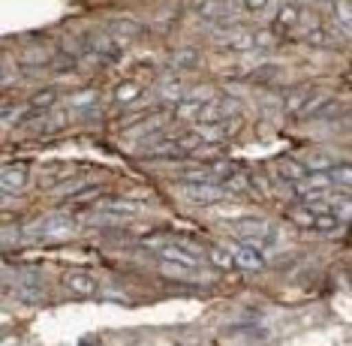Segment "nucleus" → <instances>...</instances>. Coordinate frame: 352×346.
<instances>
[{"instance_id":"obj_1","label":"nucleus","mask_w":352,"mask_h":346,"mask_svg":"<svg viewBox=\"0 0 352 346\" xmlns=\"http://www.w3.org/2000/svg\"><path fill=\"white\" fill-rule=\"evenodd\" d=\"M76 232V220L69 214H45L36 217L34 223H28L25 235L34 241H63Z\"/></svg>"},{"instance_id":"obj_2","label":"nucleus","mask_w":352,"mask_h":346,"mask_svg":"<svg viewBox=\"0 0 352 346\" xmlns=\"http://www.w3.org/2000/svg\"><path fill=\"white\" fill-rule=\"evenodd\" d=\"M226 229L235 235V241H247V244L265 247L271 241H277V232L271 223L259 220V217H241V220H229Z\"/></svg>"},{"instance_id":"obj_3","label":"nucleus","mask_w":352,"mask_h":346,"mask_svg":"<svg viewBox=\"0 0 352 346\" xmlns=\"http://www.w3.org/2000/svg\"><path fill=\"white\" fill-rule=\"evenodd\" d=\"M286 217L295 223V226H301V229H310V232H340L343 226V220L340 217H334V214H325V211H314V208H307V205H295L286 211Z\"/></svg>"},{"instance_id":"obj_4","label":"nucleus","mask_w":352,"mask_h":346,"mask_svg":"<svg viewBox=\"0 0 352 346\" xmlns=\"http://www.w3.org/2000/svg\"><path fill=\"white\" fill-rule=\"evenodd\" d=\"M181 196L190 205H220L229 202L232 193L223 184H196V181H181Z\"/></svg>"},{"instance_id":"obj_5","label":"nucleus","mask_w":352,"mask_h":346,"mask_svg":"<svg viewBox=\"0 0 352 346\" xmlns=\"http://www.w3.org/2000/svg\"><path fill=\"white\" fill-rule=\"evenodd\" d=\"M142 214V202L135 199H106L94 208V220H130V217H139Z\"/></svg>"},{"instance_id":"obj_6","label":"nucleus","mask_w":352,"mask_h":346,"mask_svg":"<svg viewBox=\"0 0 352 346\" xmlns=\"http://www.w3.org/2000/svg\"><path fill=\"white\" fill-rule=\"evenodd\" d=\"M229 253H232V262H235V268H241V271H259V268H265V253H262L256 244H247V241H232Z\"/></svg>"},{"instance_id":"obj_7","label":"nucleus","mask_w":352,"mask_h":346,"mask_svg":"<svg viewBox=\"0 0 352 346\" xmlns=\"http://www.w3.org/2000/svg\"><path fill=\"white\" fill-rule=\"evenodd\" d=\"M232 118H238V102L235 100H205L196 124L208 127V124H223V120H232Z\"/></svg>"},{"instance_id":"obj_8","label":"nucleus","mask_w":352,"mask_h":346,"mask_svg":"<svg viewBox=\"0 0 352 346\" xmlns=\"http://www.w3.org/2000/svg\"><path fill=\"white\" fill-rule=\"evenodd\" d=\"M160 271L163 277H172V280H205V265H190V262H178V259H160Z\"/></svg>"},{"instance_id":"obj_9","label":"nucleus","mask_w":352,"mask_h":346,"mask_svg":"<svg viewBox=\"0 0 352 346\" xmlns=\"http://www.w3.org/2000/svg\"><path fill=\"white\" fill-rule=\"evenodd\" d=\"M63 286H67L73 295H78V299H94V295L100 292L97 277L87 274V271H78V268H73V271H67V274H63Z\"/></svg>"},{"instance_id":"obj_10","label":"nucleus","mask_w":352,"mask_h":346,"mask_svg":"<svg viewBox=\"0 0 352 346\" xmlns=\"http://www.w3.org/2000/svg\"><path fill=\"white\" fill-rule=\"evenodd\" d=\"M274 172H277V178L283 181V184H289V187H298V184L310 175V169L304 166L301 160H295V157H277Z\"/></svg>"},{"instance_id":"obj_11","label":"nucleus","mask_w":352,"mask_h":346,"mask_svg":"<svg viewBox=\"0 0 352 346\" xmlns=\"http://www.w3.org/2000/svg\"><path fill=\"white\" fill-rule=\"evenodd\" d=\"M30 181V172L25 163H6L3 166V175H0V190L10 196V193H21Z\"/></svg>"},{"instance_id":"obj_12","label":"nucleus","mask_w":352,"mask_h":346,"mask_svg":"<svg viewBox=\"0 0 352 346\" xmlns=\"http://www.w3.org/2000/svg\"><path fill=\"white\" fill-rule=\"evenodd\" d=\"M196 12L211 24H229L235 19V6H229L226 0H199Z\"/></svg>"},{"instance_id":"obj_13","label":"nucleus","mask_w":352,"mask_h":346,"mask_svg":"<svg viewBox=\"0 0 352 346\" xmlns=\"http://www.w3.org/2000/svg\"><path fill=\"white\" fill-rule=\"evenodd\" d=\"M100 111V94L97 91H78L69 96V115L76 118H94Z\"/></svg>"},{"instance_id":"obj_14","label":"nucleus","mask_w":352,"mask_h":346,"mask_svg":"<svg viewBox=\"0 0 352 346\" xmlns=\"http://www.w3.org/2000/svg\"><path fill=\"white\" fill-rule=\"evenodd\" d=\"M314 94H316V87H310V85H301V87H295V91H289V94H286V111L304 118V111H307Z\"/></svg>"},{"instance_id":"obj_15","label":"nucleus","mask_w":352,"mask_h":346,"mask_svg":"<svg viewBox=\"0 0 352 346\" xmlns=\"http://www.w3.org/2000/svg\"><path fill=\"white\" fill-rule=\"evenodd\" d=\"M331 28L338 30L343 39L352 36V0H334V24Z\"/></svg>"},{"instance_id":"obj_16","label":"nucleus","mask_w":352,"mask_h":346,"mask_svg":"<svg viewBox=\"0 0 352 346\" xmlns=\"http://www.w3.org/2000/svg\"><path fill=\"white\" fill-rule=\"evenodd\" d=\"M157 94H160V100H163V102H172V106H181V102H184V85H181L175 76L160 78Z\"/></svg>"},{"instance_id":"obj_17","label":"nucleus","mask_w":352,"mask_h":346,"mask_svg":"<svg viewBox=\"0 0 352 346\" xmlns=\"http://www.w3.org/2000/svg\"><path fill=\"white\" fill-rule=\"evenodd\" d=\"M328 181H331V187L338 190H352V163H338L328 169Z\"/></svg>"},{"instance_id":"obj_18","label":"nucleus","mask_w":352,"mask_h":346,"mask_svg":"<svg viewBox=\"0 0 352 346\" xmlns=\"http://www.w3.org/2000/svg\"><path fill=\"white\" fill-rule=\"evenodd\" d=\"M109 34L124 45V43H130V39L139 36V24H135V21H126V19H118V21L109 24Z\"/></svg>"},{"instance_id":"obj_19","label":"nucleus","mask_w":352,"mask_h":346,"mask_svg":"<svg viewBox=\"0 0 352 346\" xmlns=\"http://www.w3.org/2000/svg\"><path fill=\"white\" fill-rule=\"evenodd\" d=\"M199 63H202V54H199L196 48H181V52L172 54V67L175 69L190 72V69H199Z\"/></svg>"},{"instance_id":"obj_20","label":"nucleus","mask_w":352,"mask_h":346,"mask_svg":"<svg viewBox=\"0 0 352 346\" xmlns=\"http://www.w3.org/2000/svg\"><path fill=\"white\" fill-rule=\"evenodd\" d=\"M301 163L307 166L310 172H328L331 166H338V160H334L331 154H325V151H310V154L304 157Z\"/></svg>"},{"instance_id":"obj_21","label":"nucleus","mask_w":352,"mask_h":346,"mask_svg":"<svg viewBox=\"0 0 352 346\" xmlns=\"http://www.w3.org/2000/svg\"><path fill=\"white\" fill-rule=\"evenodd\" d=\"M15 299L28 301V304H36V301L45 299V286L43 283H15Z\"/></svg>"},{"instance_id":"obj_22","label":"nucleus","mask_w":352,"mask_h":346,"mask_svg":"<svg viewBox=\"0 0 352 346\" xmlns=\"http://www.w3.org/2000/svg\"><path fill=\"white\" fill-rule=\"evenodd\" d=\"M298 21H301V6H295V3H283V6H280V12H277V28L292 30V28H298Z\"/></svg>"},{"instance_id":"obj_23","label":"nucleus","mask_w":352,"mask_h":346,"mask_svg":"<svg viewBox=\"0 0 352 346\" xmlns=\"http://www.w3.org/2000/svg\"><path fill=\"white\" fill-rule=\"evenodd\" d=\"M100 193V187H94V184H69L67 190H63V199H76V202H82V199H94Z\"/></svg>"},{"instance_id":"obj_24","label":"nucleus","mask_w":352,"mask_h":346,"mask_svg":"<svg viewBox=\"0 0 352 346\" xmlns=\"http://www.w3.org/2000/svg\"><path fill=\"white\" fill-rule=\"evenodd\" d=\"M139 96H142V85H139V82H124V85L115 91V102H121V106H126V102L139 100Z\"/></svg>"},{"instance_id":"obj_25","label":"nucleus","mask_w":352,"mask_h":346,"mask_svg":"<svg viewBox=\"0 0 352 346\" xmlns=\"http://www.w3.org/2000/svg\"><path fill=\"white\" fill-rule=\"evenodd\" d=\"M211 262L217 265V268H235L229 247H214V250H211Z\"/></svg>"},{"instance_id":"obj_26","label":"nucleus","mask_w":352,"mask_h":346,"mask_svg":"<svg viewBox=\"0 0 352 346\" xmlns=\"http://www.w3.org/2000/svg\"><path fill=\"white\" fill-rule=\"evenodd\" d=\"M19 61L25 63V67H43V63L49 61V54H43V52H39V48H36V52H25Z\"/></svg>"},{"instance_id":"obj_27","label":"nucleus","mask_w":352,"mask_h":346,"mask_svg":"<svg viewBox=\"0 0 352 346\" xmlns=\"http://www.w3.org/2000/svg\"><path fill=\"white\" fill-rule=\"evenodd\" d=\"M238 3H241L247 12H259V10H265L268 6V0H238Z\"/></svg>"},{"instance_id":"obj_28","label":"nucleus","mask_w":352,"mask_h":346,"mask_svg":"<svg viewBox=\"0 0 352 346\" xmlns=\"http://www.w3.org/2000/svg\"><path fill=\"white\" fill-rule=\"evenodd\" d=\"M310 3H316V6H328V3H334V0H310Z\"/></svg>"}]
</instances>
